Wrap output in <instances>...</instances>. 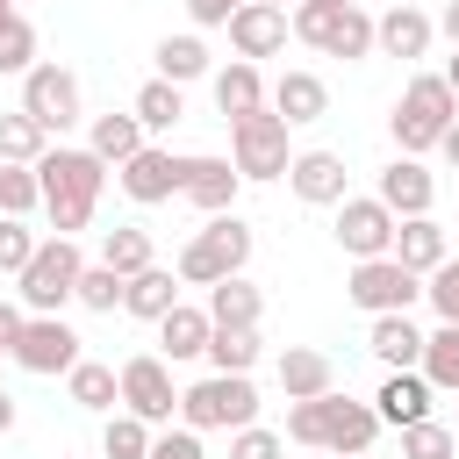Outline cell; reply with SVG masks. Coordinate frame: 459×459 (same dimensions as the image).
<instances>
[{"label": "cell", "mask_w": 459, "mask_h": 459, "mask_svg": "<svg viewBox=\"0 0 459 459\" xmlns=\"http://www.w3.org/2000/svg\"><path fill=\"white\" fill-rule=\"evenodd\" d=\"M287 437L308 445V452H330V459H351V452H373L380 437V416L373 402H351V394H316V402H287Z\"/></svg>", "instance_id": "2"}, {"label": "cell", "mask_w": 459, "mask_h": 459, "mask_svg": "<svg viewBox=\"0 0 459 459\" xmlns=\"http://www.w3.org/2000/svg\"><path fill=\"white\" fill-rule=\"evenodd\" d=\"M151 423L143 416H129V409H115L108 416V430H100V459H151Z\"/></svg>", "instance_id": "36"}, {"label": "cell", "mask_w": 459, "mask_h": 459, "mask_svg": "<svg viewBox=\"0 0 459 459\" xmlns=\"http://www.w3.org/2000/svg\"><path fill=\"white\" fill-rule=\"evenodd\" d=\"M430 387H445V394H459V323H437L430 337H423V366H416Z\"/></svg>", "instance_id": "33"}, {"label": "cell", "mask_w": 459, "mask_h": 459, "mask_svg": "<svg viewBox=\"0 0 459 459\" xmlns=\"http://www.w3.org/2000/svg\"><path fill=\"white\" fill-rule=\"evenodd\" d=\"M366 344H373V359H380L387 373H416V366H423V330H416L409 316H373Z\"/></svg>", "instance_id": "24"}, {"label": "cell", "mask_w": 459, "mask_h": 459, "mask_svg": "<svg viewBox=\"0 0 459 459\" xmlns=\"http://www.w3.org/2000/svg\"><path fill=\"white\" fill-rule=\"evenodd\" d=\"M437 151H445V165H452V172H459V122H452V129H445V136H437Z\"/></svg>", "instance_id": "49"}, {"label": "cell", "mask_w": 459, "mask_h": 459, "mask_svg": "<svg viewBox=\"0 0 459 459\" xmlns=\"http://www.w3.org/2000/svg\"><path fill=\"white\" fill-rule=\"evenodd\" d=\"M373 201H380L394 222H409V215H430V201H437V172H430L423 158H394V165L380 172Z\"/></svg>", "instance_id": "16"}, {"label": "cell", "mask_w": 459, "mask_h": 459, "mask_svg": "<svg viewBox=\"0 0 459 459\" xmlns=\"http://www.w3.org/2000/svg\"><path fill=\"white\" fill-rule=\"evenodd\" d=\"M316 7H359V0H316Z\"/></svg>", "instance_id": "52"}, {"label": "cell", "mask_w": 459, "mask_h": 459, "mask_svg": "<svg viewBox=\"0 0 459 459\" xmlns=\"http://www.w3.org/2000/svg\"><path fill=\"white\" fill-rule=\"evenodd\" d=\"M115 380H122V409H129V416H143L151 430L179 416V387H172V366H165L158 351L122 359V366H115Z\"/></svg>", "instance_id": "11"}, {"label": "cell", "mask_w": 459, "mask_h": 459, "mask_svg": "<svg viewBox=\"0 0 459 459\" xmlns=\"http://www.w3.org/2000/svg\"><path fill=\"white\" fill-rule=\"evenodd\" d=\"M280 452H287V437H280V430H265V423L230 430V459H280Z\"/></svg>", "instance_id": "44"}, {"label": "cell", "mask_w": 459, "mask_h": 459, "mask_svg": "<svg viewBox=\"0 0 459 459\" xmlns=\"http://www.w3.org/2000/svg\"><path fill=\"white\" fill-rule=\"evenodd\" d=\"M151 459H208V452H201V430L179 423V430H158L151 437Z\"/></svg>", "instance_id": "45"}, {"label": "cell", "mask_w": 459, "mask_h": 459, "mask_svg": "<svg viewBox=\"0 0 459 459\" xmlns=\"http://www.w3.org/2000/svg\"><path fill=\"white\" fill-rule=\"evenodd\" d=\"M273 115H280L287 129L323 122V115H330V86H323L316 72H280V86H273Z\"/></svg>", "instance_id": "23"}, {"label": "cell", "mask_w": 459, "mask_h": 459, "mask_svg": "<svg viewBox=\"0 0 459 459\" xmlns=\"http://www.w3.org/2000/svg\"><path fill=\"white\" fill-rule=\"evenodd\" d=\"M287 36H301V43L323 50V57H344V65L373 57V14H366V7H316V0H294Z\"/></svg>", "instance_id": "6"}, {"label": "cell", "mask_w": 459, "mask_h": 459, "mask_svg": "<svg viewBox=\"0 0 459 459\" xmlns=\"http://www.w3.org/2000/svg\"><path fill=\"white\" fill-rule=\"evenodd\" d=\"M65 394H72L79 409H93V416H115V409H122V380H115V366H100V359H79V366L65 373Z\"/></svg>", "instance_id": "30"}, {"label": "cell", "mask_w": 459, "mask_h": 459, "mask_svg": "<svg viewBox=\"0 0 459 459\" xmlns=\"http://www.w3.org/2000/svg\"><path fill=\"white\" fill-rule=\"evenodd\" d=\"M22 115L43 129V136H65L79 115H86V100H79V72H65V65H29L22 72Z\"/></svg>", "instance_id": "8"}, {"label": "cell", "mask_w": 459, "mask_h": 459, "mask_svg": "<svg viewBox=\"0 0 459 459\" xmlns=\"http://www.w3.org/2000/svg\"><path fill=\"white\" fill-rule=\"evenodd\" d=\"M423 301L437 308V323H459V258H445L437 273H423Z\"/></svg>", "instance_id": "43"}, {"label": "cell", "mask_w": 459, "mask_h": 459, "mask_svg": "<svg viewBox=\"0 0 459 459\" xmlns=\"http://www.w3.org/2000/svg\"><path fill=\"white\" fill-rule=\"evenodd\" d=\"M143 143H151V136H143L136 115H93V129H86V151H93L100 165H129Z\"/></svg>", "instance_id": "28"}, {"label": "cell", "mask_w": 459, "mask_h": 459, "mask_svg": "<svg viewBox=\"0 0 459 459\" xmlns=\"http://www.w3.org/2000/svg\"><path fill=\"white\" fill-rule=\"evenodd\" d=\"M79 273H86L79 244H72V237H43V244H36V258L14 273L22 316H65V301L79 294Z\"/></svg>", "instance_id": "5"}, {"label": "cell", "mask_w": 459, "mask_h": 459, "mask_svg": "<svg viewBox=\"0 0 459 459\" xmlns=\"http://www.w3.org/2000/svg\"><path fill=\"white\" fill-rule=\"evenodd\" d=\"M122 308H129V316H143V323L172 316V308H179V273H172V265H143V273L122 287Z\"/></svg>", "instance_id": "27"}, {"label": "cell", "mask_w": 459, "mask_h": 459, "mask_svg": "<svg viewBox=\"0 0 459 459\" xmlns=\"http://www.w3.org/2000/svg\"><path fill=\"white\" fill-rule=\"evenodd\" d=\"M287 186H294V201H308V208H337V201L351 194V172H344L337 151H294V158H287Z\"/></svg>", "instance_id": "15"}, {"label": "cell", "mask_w": 459, "mask_h": 459, "mask_svg": "<svg viewBox=\"0 0 459 459\" xmlns=\"http://www.w3.org/2000/svg\"><path fill=\"white\" fill-rule=\"evenodd\" d=\"M86 351H79V330L65 323V316H22V330H14V366L22 373H72Z\"/></svg>", "instance_id": "12"}, {"label": "cell", "mask_w": 459, "mask_h": 459, "mask_svg": "<svg viewBox=\"0 0 459 459\" xmlns=\"http://www.w3.org/2000/svg\"><path fill=\"white\" fill-rule=\"evenodd\" d=\"M208 330H215V323H208V308H186V301H179L172 316H158L165 366H179V359H201V351H208Z\"/></svg>", "instance_id": "29"}, {"label": "cell", "mask_w": 459, "mask_h": 459, "mask_svg": "<svg viewBox=\"0 0 459 459\" xmlns=\"http://www.w3.org/2000/svg\"><path fill=\"white\" fill-rule=\"evenodd\" d=\"M29 208H43L36 165H0V215H29Z\"/></svg>", "instance_id": "41"}, {"label": "cell", "mask_w": 459, "mask_h": 459, "mask_svg": "<svg viewBox=\"0 0 459 459\" xmlns=\"http://www.w3.org/2000/svg\"><path fill=\"white\" fill-rule=\"evenodd\" d=\"M273 373H280V394H287V402H316V394L337 387V366H330V351H316V344H287Z\"/></svg>", "instance_id": "20"}, {"label": "cell", "mask_w": 459, "mask_h": 459, "mask_svg": "<svg viewBox=\"0 0 459 459\" xmlns=\"http://www.w3.org/2000/svg\"><path fill=\"white\" fill-rule=\"evenodd\" d=\"M129 115L143 122V136H158V129H172V122L186 115V93H179L172 79H143V86H136V100H129Z\"/></svg>", "instance_id": "31"}, {"label": "cell", "mask_w": 459, "mask_h": 459, "mask_svg": "<svg viewBox=\"0 0 459 459\" xmlns=\"http://www.w3.org/2000/svg\"><path fill=\"white\" fill-rule=\"evenodd\" d=\"M258 316H265V294H258L244 273L208 287V323H215V330H258Z\"/></svg>", "instance_id": "26"}, {"label": "cell", "mask_w": 459, "mask_h": 459, "mask_svg": "<svg viewBox=\"0 0 459 459\" xmlns=\"http://www.w3.org/2000/svg\"><path fill=\"white\" fill-rule=\"evenodd\" d=\"M387 258H394V265H409V273L423 280V273H437V265L452 258V237H445V222H437V215H409V222H394Z\"/></svg>", "instance_id": "18"}, {"label": "cell", "mask_w": 459, "mask_h": 459, "mask_svg": "<svg viewBox=\"0 0 459 459\" xmlns=\"http://www.w3.org/2000/svg\"><path fill=\"white\" fill-rule=\"evenodd\" d=\"M115 186H122L136 208H158V201H172V194L186 186V158L165 151V143H143L129 165H115Z\"/></svg>", "instance_id": "13"}, {"label": "cell", "mask_w": 459, "mask_h": 459, "mask_svg": "<svg viewBox=\"0 0 459 459\" xmlns=\"http://www.w3.org/2000/svg\"><path fill=\"white\" fill-rule=\"evenodd\" d=\"M452 122H459V100H452V86H445L437 72H416V79L402 86L394 115H387V129H394L402 158H423V151H437V136H445Z\"/></svg>", "instance_id": "4"}, {"label": "cell", "mask_w": 459, "mask_h": 459, "mask_svg": "<svg viewBox=\"0 0 459 459\" xmlns=\"http://www.w3.org/2000/svg\"><path fill=\"white\" fill-rule=\"evenodd\" d=\"M430 394H437V387H430L423 373H387V380H380V394H373V416H380V423H394V430H409V423H423V416H430Z\"/></svg>", "instance_id": "22"}, {"label": "cell", "mask_w": 459, "mask_h": 459, "mask_svg": "<svg viewBox=\"0 0 459 459\" xmlns=\"http://www.w3.org/2000/svg\"><path fill=\"white\" fill-rule=\"evenodd\" d=\"M251 265V222L230 208V215H208L194 237H186V251H179V287H215V280H237Z\"/></svg>", "instance_id": "3"}, {"label": "cell", "mask_w": 459, "mask_h": 459, "mask_svg": "<svg viewBox=\"0 0 459 459\" xmlns=\"http://www.w3.org/2000/svg\"><path fill=\"white\" fill-rule=\"evenodd\" d=\"M258 351H265V344H258V330H208V351H201V359H208L215 373H251V366H258Z\"/></svg>", "instance_id": "35"}, {"label": "cell", "mask_w": 459, "mask_h": 459, "mask_svg": "<svg viewBox=\"0 0 459 459\" xmlns=\"http://www.w3.org/2000/svg\"><path fill=\"white\" fill-rule=\"evenodd\" d=\"M437 36L459 50V0H445V14H437Z\"/></svg>", "instance_id": "48"}, {"label": "cell", "mask_w": 459, "mask_h": 459, "mask_svg": "<svg viewBox=\"0 0 459 459\" xmlns=\"http://www.w3.org/2000/svg\"><path fill=\"white\" fill-rule=\"evenodd\" d=\"M237 186H244V179H237L230 158H186V186H179V194H186L201 215H230V208H237Z\"/></svg>", "instance_id": "21"}, {"label": "cell", "mask_w": 459, "mask_h": 459, "mask_svg": "<svg viewBox=\"0 0 459 459\" xmlns=\"http://www.w3.org/2000/svg\"><path fill=\"white\" fill-rule=\"evenodd\" d=\"M351 459H366V452H351Z\"/></svg>", "instance_id": "56"}, {"label": "cell", "mask_w": 459, "mask_h": 459, "mask_svg": "<svg viewBox=\"0 0 459 459\" xmlns=\"http://www.w3.org/2000/svg\"><path fill=\"white\" fill-rule=\"evenodd\" d=\"M7 430H14V394L0 387V437H7Z\"/></svg>", "instance_id": "50"}, {"label": "cell", "mask_w": 459, "mask_h": 459, "mask_svg": "<svg viewBox=\"0 0 459 459\" xmlns=\"http://www.w3.org/2000/svg\"><path fill=\"white\" fill-rule=\"evenodd\" d=\"M122 287H129V280H122V273H108V265L93 258V265L79 273V294H72V301H79V308H93V316H115V308H122Z\"/></svg>", "instance_id": "39"}, {"label": "cell", "mask_w": 459, "mask_h": 459, "mask_svg": "<svg viewBox=\"0 0 459 459\" xmlns=\"http://www.w3.org/2000/svg\"><path fill=\"white\" fill-rule=\"evenodd\" d=\"M0 7H14V0H0Z\"/></svg>", "instance_id": "55"}, {"label": "cell", "mask_w": 459, "mask_h": 459, "mask_svg": "<svg viewBox=\"0 0 459 459\" xmlns=\"http://www.w3.org/2000/svg\"><path fill=\"white\" fill-rule=\"evenodd\" d=\"M287 158H294L287 151V122L273 108L230 122V165H237V179H287Z\"/></svg>", "instance_id": "9"}, {"label": "cell", "mask_w": 459, "mask_h": 459, "mask_svg": "<svg viewBox=\"0 0 459 459\" xmlns=\"http://www.w3.org/2000/svg\"><path fill=\"white\" fill-rule=\"evenodd\" d=\"M344 294H351V308H366V316H409V308L423 301V280H416L409 265H394V258H359L351 280H344Z\"/></svg>", "instance_id": "10"}, {"label": "cell", "mask_w": 459, "mask_h": 459, "mask_svg": "<svg viewBox=\"0 0 459 459\" xmlns=\"http://www.w3.org/2000/svg\"><path fill=\"white\" fill-rule=\"evenodd\" d=\"M258 7H280V14H287V0H258Z\"/></svg>", "instance_id": "53"}, {"label": "cell", "mask_w": 459, "mask_h": 459, "mask_svg": "<svg viewBox=\"0 0 459 459\" xmlns=\"http://www.w3.org/2000/svg\"><path fill=\"white\" fill-rule=\"evenodd\" d=\"M179 423L186 430H244V423H258L251 373H208V380H194L179 394Z\"/></svg>", "instance_id": "7"}, {"label": "cell", "mask_w": 459, "mask_h": 459, "mask_svg": "<svg viewBox=\"0 0 459 459\" xmlns=\"http://www.w3.org/2000/svg\"><path fill=\"white\" fill-rule=\"evenodd\" d=\"M230 43H237V57L244 65H258V57H273V50H287V14L280 7H258V0H244L230 22Z\"/></svg>", "instance_id": "19"}, {"label": "cell", "mask_w": 459, "mask_h": 459, "mask_svg": "<svg viewBox=\"0 0 459 459\" xmlns=\"http://www.w3.org/2000/svg\"><path fill=\"white\" fill-rule=\"evenodd\" d=\"M452 445H459V423H452Z\"/></svg>", "instance_id": "54"}, {"label": "cell", "mask_w": 459, "mask_h": 459, "mask_svg": "<svg viewBox=\"0 0 459 459\" xmlns=\"http://www.w3.org/2000/svg\"><path fill=\"white\" fill-rule=\"evenodd\" d=\"M430 43H437V22H430L423 7H409V0H394V7L373 22V50H380V57L416 65V57H430Z\"/></svg>", "instance_id": "17"}, {"label": "cell", "mask_w": 459, "mask_h": 459, "mask_svg": "<svg viewBox=\"0 0 459 459\" xmlns=\"http://www.w3.org/2000/svg\"><path fill=\"white\" fill-rule=\"evenodd\" d=\"M402 459H459V445H452V423H437V416L409 423V430H402Z\"/></svg>", "instance_id": "40"}, {"label": "cell", "mask_w": 459, "mask_h": 459, "mask_svg": "<svg viewBox=\"0 0 459 459\" xmlns=\"http://www.w3.org/2000/svg\"><path fill=\"white\" fill-rule=\"evenodd\" d=\"M151 57H158V79H172V86L208 79V43H201V36H165Z\"/></svg>", "instance_id": "34"}, {"label": "cell", "mask_w": 459, "mask_h": 459, "mask_svg": "<svg viewBox=\"0 0 459 459\" xmlns=\"http://www.w3.org/2000/svg\"><path fill=\"white\" fill-rule=\"evenodd\" d=\"M100 265H108V273H122V280H136L143 265H158V251H151V230H136V222L108 230V237H100Z\"/></svg>", "instance_id": "32"}, {"label": "cell", "mask_w": 459, "mask_h": 459, "mask_svg": "<svg viewBox=\"0 0 459 459\" xmlns=\"http://www.w3.org/2000/svg\"><path fill=\"white\" fill-rule=\"evenodd\" d=\"M36 65V29L22 7H0V72H29Z\"/></svg>", "instance_id": "38"}, {"label": "cell", "mask_w": 459, "mask_h": 459, "mask_svg": "<svg viewBox=\"0 0 459 459\" xmlns=\"http://www.w3.org/2000/svg\"><path fill=\"white\" fill-rule=\"evenodd\" d=\"M208 86H215V115H222V122L265 108V79H258V65H244V57L222 65V72H208Z\"/></svg>", "instance_id": "25"}, {"label": "cell", "mask_w": 459, "mask_h": 459, "mask_svg": "<svg viewBox=\"0 0 459 459\" xmlns=\"http://www.w3.org/2000/svg\"><path fill=\"white\" fill-rule=\"evenodd\" d=\"M14 330H22V308H14V301H0V366L14 359Z\"/></svg>", "instance_id": "47"}, {"label": "cell", "mask_w": 459, "mask_h": 459, "mask_svg": "<svg viewBox=\"0 0 459 459\" xmlns=\"http://www.w3.org/2000/svg\"><path fill=\"white\" fill-rule=\"evenodd\" d=\"M244 0H186V14H194V29H222L230 14H237Z\"/></svg>", "instance_id": "46"}, {"label": "cell", "mask_w": 459, "mask_h": 459, "mask_svg": "<svg viewBox=\"0 0 459 459\" xmlns=\"http://www.w3.org/2000/svg\"><path fill=\"white\" fill-rule=\"evenodd\" d=\"M437 79H445V86H452V100H459V50L445 57V72H437Z\"/></svg>", "instance_id": "51"}, {"label": "cell", "mask_w": 459, "mask_h": 459, "mask_svg": "<svg viewBox=\"0 0 459 459\" xmlns=\"http://www.w3.org/2000/svg\"><path fill=\"white\" fill-rule=\"evenodd\" d=\"M36 244H43V237H36L22 215H0V273H22V265L36 258Z\"/></svg>", "instance_id": "42"}, {"label": "cell", "mask_w": 459, "mask_h": 459, "mask_svg": "<svg viewBox=\"0 0 459 459\" xmlns=\"http://www.w3.org/2000/svg\"><path fill=\"white\" fill-rule=\"evenodd\" d=\"M36 186H43V215L57 222V237L86 230L93 208H100V186H108V165L86 151V143H50L36 158Z\"/></svg>", "instance_id": "1"}, {"label": "cell", "mask_w": 459, "mask_h": 459, "mask_svg": "<svg viewBox=\"0 0 459 459\" xmlns=\"http://www.w3.org/2000/svg\"><path fill=\"white\" fill-rule=\"evenodd\" d=\"M337 251L359 265V258H387V244H394V215L373 201V194H344L337 201Z\"/></svg>", "instance_id": "14"}, {"label": "cell", "mask_w": 459, "mask_h": 459, "mask_svg": "<svg viewBox=\"0 0 459 459\" xmlns=\"http://www.w3.org/2000/svg\"><path fill=\"white\" fill-rule=\"evenodd\" d=\"M43 151H50V136H43L22 108H14V115H0V165H36Z\"/></svg>", "instance_id": "37"}]
</instances>
